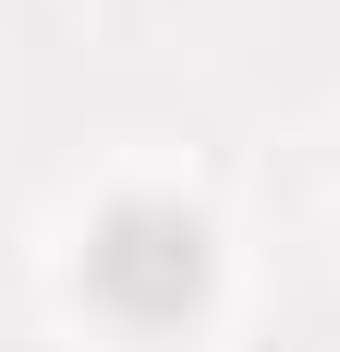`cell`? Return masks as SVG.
I'll return each mask as SVG.
<instances>
[{
  "label": "cell",
  "instance_id": "1",
  "mask_svg": "<svg viewBox=\"0 0 340 352\" xmlns=\"http://www.w3.org/2000/svg\"><path fill=\"white\" fill-rule=\"evenodd\" d=\"M219 280V243L182 195H109L98 231H85V292H98L122 328H182Z\"/></svg>",
  "mask_w": 340,
  "mask_h": 352
}]
</instances>
